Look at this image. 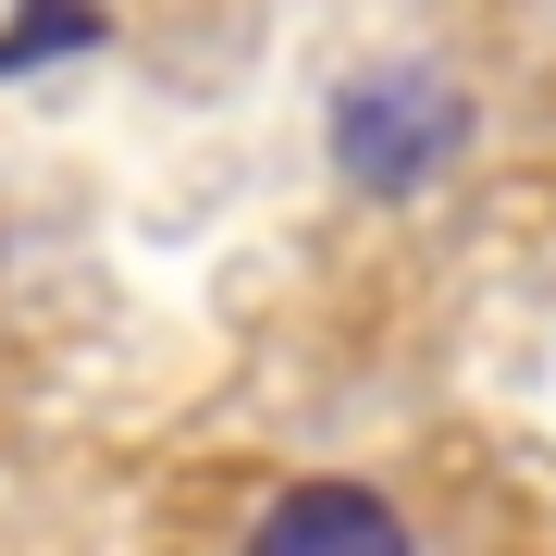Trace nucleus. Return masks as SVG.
I'll use <instances>...</instances> for the list:
<instances>
[{"instance_id":"2","label":"nucleus","mask_w":556,"mask_h":556,"mask_svg":"<svg viewBox=\"0 0 556 556\" xmlns=\"http://www.w3.org/2000/svg\"><path fill=\"white\" fill-rule=\"evenodd\" d=\"M248 556H408V519L371 482H285L248 519Z\"/></svg>"},{"instance_id":"3","label":"nucleus","mask_w":556,"mask_h":556,"mask_svg":"<svg viewBox=\"0 0 556 556\" xmlns=\"http://www.w3.org/2000/svg\"><path fill=\"white\" fill-rule=\"evenodd\" d=\"M75 50H100V0H25L0 25V75H38V62H75Z\"/></svg>"},{"instance_id":"1","label":"nucleus","mask_w":556,"mask_h":556,"mask_svg":"<svg viewBox=\"0 0 556 556\" xmlns=\"http://www.w3.org/2000/svg\"><path fill=\"white\" fill-rule=\"evenodd\" d=\"M457 149H470V100H457L445 75H420V62L358 75L334 100V174L358 186V199H420Z\"/></svg>"}]
</instances>
